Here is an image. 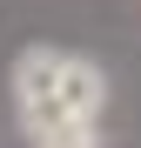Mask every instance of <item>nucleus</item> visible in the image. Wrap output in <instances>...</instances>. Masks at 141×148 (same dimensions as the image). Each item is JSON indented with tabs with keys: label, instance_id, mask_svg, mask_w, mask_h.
I'll use <instances>...</instances> for the list:
<instances>
[{
	"label": "nucleus",
	"instance_id": "f03ea898",
	"mask_svg": "<svg viewBox=\"0 0 141 148\" xmlns=\"http://www.w3.org/2000/svg\"><path fill=\"white\" fill-rule=\"evenodd\" d=\"M101 101H108V81H101V67L94 61H67L61 67V108L67 114H101Z\"/></svg>",
	"mask_w": 141,
	"mask_h": 148
},
{
	"label": "nucleus",
	"instance_id": "7ed1b4c3",
	"mask_svg": "<svg viewBox=\"0 0 141 148\" xmlns=\"http://www.w3.org/2000/svg\"><path fill=\"white\" fill-rule=\"evenodd\" d=\"M34 148H101V141H94V121L87 114H67V121H54V128H40Z\"/></svg>",
	"mask_w": 141,
	"mask_h": 148
},
{
	"label": "nucleus",
	"instance_id": "f257e3e1",
	"mask_svg": "<svg viewBox=\"0 0 141 148\" xmlns=\"http://www.w3.org/2000/svg\"><path fill=\"white\" fill-rule=\"evenodd\" d=\"M61 67H67V54H54V47H27V54L14 61V94H20V108L54 101V94H61Z\"/></svg>",
	"mask_w": 141,
	"mask_h": 148
}]
</instances>
